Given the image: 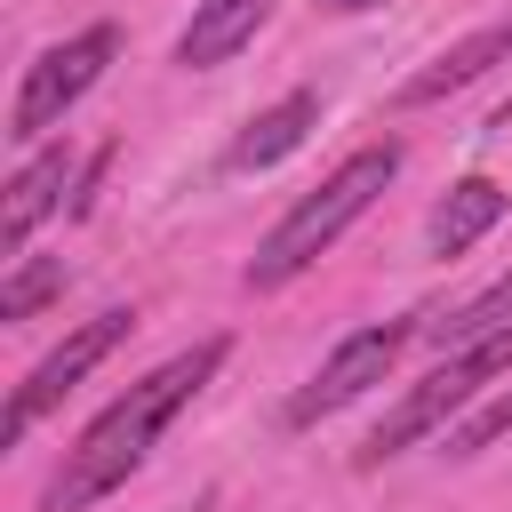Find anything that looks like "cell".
Returning <instances> with one entry per match:
<instances>
[{
	"label": "cell",
	"instance_id": "1",
	"mask_svg": "<svg viewBox=\"0 0 512 512\" xmlns=\"http://www.w3.org/2000/svg\"><path fill=\"white\" fill-rule=\"evenodd\" d=\"M224 336H200L192 352H176V360H160L152 376H136L72 448H64V464H56V480H48V496H40V512H88L96 496H112L144 456H152V440L200 400V384L224 368Z\"/></svg>",
	"mask_w": 512,
	"mask_h": 512
},
{
	"label": "cell",
	"instance_id": "2",
	"mask_svg": "<svg viewBox=\"0 0 512 512\" xmlns=\"http://www.w3.org/2000/svg\"><path fill=\"white\" fill-rule=\"evenodd\" d=\"M392 176H400V144H392V136H384V144H360L352 160H336L328 184L304 192V200L264 232V248L248 256V288H288L304 264H320V256L368 216V200H376Z\"/></svg>",
	"mask_w": 512,
	"mask_h": 512
},
{
	"label": "cell",
	"instance_id": "3",
	"mask_svg": "<svg viewBox=\"0 0 512 512\" xmlns=\"http://www.w3.org/2000/svg\"><path fill=\"white\" fill-rule=\"evenodd\" d=\"M488 376H512V320H496V328H480V336H464L456 344V360H440L424 384H408L400 392V408L368 432V448H360V464H384V456H408L416 440H432V432H448L456 424V408H472L480 392H488Z\"/></svg>",
	"mask_w": 512,
	"mask_h": 512
},
{
	"label": "cell",
	"instance_id": "4",
	"mask_svg": "<svg viewBox=\"0 0 512 512\" xmlns=\"http://www.w3.org/2000/svg\"><path fill=\"white\" fill-rule=\"evenodd\" d=\"M112 56H120V32H112V24H88V32L56 40V48H40V56L24 64L16 104H8V136H16V144H40V136H48V128L104 80Z\"/></svg>",
	"mask_w": 512,
	"mask_h": 512
},
{
	"label": "cell",
	"instance_id": "5",
	"mask_svg": "<svg viewBox=\"0 0 512 512\" xmlns=\"http://www.w3.org/2000/svg\"><path fill=\"white\" fill-rule=\"evenodd\" d=\"M416 336V320H376V328H352L304 384H296V400H288V424L304 432V424H320V416H336V408H352L368 384H384L392 376V360H400V344Z\"/></svg>",
	"mask_w": 512,
	"mask_h": 512
},
{
	"label": "cell",
	"instance_id": "6",
	"mask_svg": "<svg viewBox=\"0 0 512 512\" xmlns=\"http://www.w3.org/2000/svg\"><path fill=\"white\" fill-rule=\"evenodd\" d=\"M128 328H136L128 312H96L88 328H72V336H64V344H56V352H48V360H40V368H32V376H24L16 392H8L0 440L16 448V440H24V432H32L40 416H48V408H64V392H80V376H88V368H96V360H104V352H112V344L128 336Z\"/></svg>",
	"mask_w": 512,
	"mask_h": 512
},
{
	"label": "cell",
	"instance_id": "7",
	"mask_svg": "<svg viewBox=\"0 0 512 512\" xmlns=\"http://www.w3.org/2000/svg\"><path fill=\"white\" fill-rule=\"evenodd\" d=\"M80 168H72V152L64 144H48V152H32L16 176H8V200H0V248L8 256H24V240L64 208V184H72Z\"/></svg>",
	"mask_w": 512,
	"mask_h": 512
},
{
	"label": "cell",
	"instance_id": "8",
	"mask_svg": "<svg viewBox=\"0 0 512 512\" xmlns=\"http://www.w3.org/2000/svg\"><path fill=\"white\" fill-rule=\"evenodd\" d=\"M256 32H264V0H200L192 24L176 32V64H184V72H216V64H232Z\"/></svg>",
	"mask_w": 512,
	"mask_h": 512
},
{
	"label": "cell",
	"instance_id": "9",
	"mask_svg": "<svg viewBox=\"0 0 512 512\" xmlns=\"http://www.w3.org/2000/svg\"><path fill=\"white\" fill-rule=\"evenodd\" d=\"M488 64H512V16H496V24H480V32H464L456 48H440L408 88H400V104H440V96H456V88H472Z\"/></svg>",
	"mask_w": 512,
	"mask_h": 512
},
{
	"label": "cell",
	"instance_id": "10",
	"mask_svg": "<svg viewBox=\"0 0 512 512\" xmlns=\"http://www.w3.org/2000/svg\"><path fill=\"white\" fill-rule=\"evenodd\" d=\"M312 128H320V88H288L280 104H264V112L232 136V168H272V160H288Z\"/></svg>",
	"mask_w": 512,
	"mask_h": 512
},
{
	"label": "cell",
	"instance_id": "11",
	"mask_svg": "<svg viewBox=\"0 0 512 512\" xmlns=\"http://www.w3.org/2000/svg\"><path fill=\"white\" fill-rule=\"evenodd\" d=\"M496 216H504V184H496V176H464V184H448V200L432 208L424 240H432V256L456 264L480 232H496Z\"/></svg>",
	"mask_w": 512,
	"mask_h": 512
},
{
	"label": "cell",
	"instance_id": "12",
	"mask_svg": "<svg viewBox=\"0 0 512 512\" xmlns=\"http://www.w3.org/2000/svg\"><path fill=\"white\" fill-rule=\"evenodd\" d=\"M48 296H64V256L16 264V272H8V288H0V320H32Z\"/></svg>",
	"mask_w": 512,
	"mask_h": 512
},
{
	"label": "cell",
	"instance_id": "13",
	"mask_svg": "<svg viewBox=\"0 0 512 512\" xmlns=\"http://www.w3.org/2000/svg\"><path fill=\"white\" fill-rule=\"evenodd\" d=\"M496 320H512V272H504L496 288H480L472 304H456L432 336H440V344H464V336H480V328H496Z\"/></svg>",
	"mask_w": 512,
	"mask_h": 512
},
{
	"label": "cell",
	"instance_id": "14",
	"mask_svg": "<svg viewBox=\"0 0 512 512\" xmlns=\"http://www.w3.org/2000/svg\"><path fill=\"white\" fill-rule=\"evenodd\" d=\"M504 432H512V392H504V400H488V408H472L464 424H448V432H440V448H448V456H480V448H496Z\"/></svg>",
	"mask_w": 512,
	"mask_h": 512
},
{
	"label": "cell",
	"instance_id": "15",
	"mask_svg": "<svg viewBox=\"0 0 512 512\" xmlns=\"http://www.w3.org/2000/svg\"><path fill=\"white\" fill-rule=\"evenodd\" d=\"M328 16H360V8H384V0H320Z\"/></svg>",
	"mask_w": 512,
	"mask_h": 512
}]
</instances>
